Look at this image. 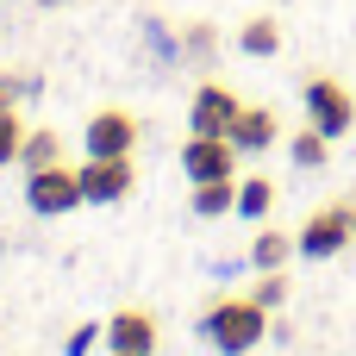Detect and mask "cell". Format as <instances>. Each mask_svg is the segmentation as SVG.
Returning <instances> with one entry per match:
<instances>
[{"instance_id": "cell-15", "label": "cell", "mask_w": 356, "mask_h": 356, "mask_svg": "<svg viewBox=\"0 0 356 356\" xmlns=\"http://www.w3.org/2000/svg\"><path fill=\"white\" fill-rule=\"evenodd\" d=\"M288 156H294V169H319V163L332 156V138H325L319 125H307V131H294V144H288Z\"/></svg>"}, {"instance_id": "cell-9", "label": "cell", "mask_w": 356, "mask_h": 356, "mask_svg": "<svg viewBox=\"0 0 356 356\" xmlns=\"http://www.w3.org/2000/svg\"><path fill=\"white\" fill-rule=\"evenodd\" d=\"M106 350H131V356H156V319L144 307H125L106 319Z\"/></svg>"}, {"instance_id": "cell-12", "label": "cell", "mask_w": 356, "mask_h": 356, "mask_svg": "<svg viewBox=\"0 0 356 356\" xmlns=\"http://www.w3.org/2000/svg\"><path fill=\"white\" fill-rule=\"evenodd\" d=\"M288 257H294V238H288V232H257V238H250V269H257V275H263V269H282Z\"/></svg>"}, {"instance_id": "cell-2", "label": "cell", "mask_w": 356, "mask_h": 356, "mask_svg": "<svg viewBox=\"0 0 356 356\" xmlns=\"http://www.w3.org/2000/svg\"><path fill=\"white\" fill-rule=\"evenodd\" d=\"M300 100H307V119L325 131V138H344L356 125V100L344 81H332V75H307V88H300Z\"/></svg>"}, {"instance_id": "cell-4", "label": "cell", "mask_w": 356, "mask_h": 356, "mask_svg": "<svg viewBox=\"0 0 356 356\" xmlns=\"http://www.w3.org/2000/svg\"><path fill=\"white\" fill-rule=\"evenodd\" d=\"M238 113H244V100H238L225 81H200V88H194V106H188V125L207 131V138H232Z\"/></svg>"}, {"instance_id": "cell-24", "label": "cell", "mask_w": 356, "mask_h": 356, "mask_svg": "<svg viewBox=\"0 0 356 356\" xmlns=\"http://www.w3.org/2000/svg\"><path fill=\"white\" fill-rule=\"evenodd\" d=\"M113 356H131V350H113Z\"/></svg>"}, {"instance_id": "cell-1", "label": "cell", "mask_w": 356, "mask_h": 356, "mask_svg": "<svg viewBox=\"0 0 356 356\" xmlns=\"http://www.w3.org/2000/svg\"><path fill=\"white\" fill-rule=\"evenodd\" d=\"M263 332H269V313H263L250 294H225V300H213V307L200 313V338L219 356H250L263 344Z\"/></svg>"}, {"instance_id": "cell-18", "label": "cell", "mask_w": 356, "mask_h": 356, "mask_svg": "<svg viewBox=\"0 0 356 356\" xmlns=\"http://www.w3.org/2000/svg\"><path fill=\"white\" fill-rule=\"evenodd\" d=\"M19 150H25V125H19V113L6 106V113H0V169L19 163Z\"/></svg>"}, {"instance_id": "cell-17", "label": "cell", "mask_w": 356, "mask_h": 356, "mask_svg": "<svg viewBox=\"0 0 356 356\" xmlns=\"http://www.w3.org/2000/svg\"><path fill=\"white\" fill-rule=\"evenodd\" d=\"M250 300H257L263 313H275V307L288 300V275H282V269H263V275H257V288H250Z\"/></svg>"}, {"instance_id": "cell-8", "label": "cell", "mask_w": 356, "mask_h": 356, "mask_svg": "<svg viewBox=\"0 0 356 356\" xmlns=\"http://www.w3.org/2000/svg\"><path fill=\"white\" fill-rule=\"evenodd\" d=\"M131 144H138V119L125 106H100L88 119V156H131Z\"/></svg>"}, {"instance_id": "cell-5", "label": "cell", "mask_w": 356, "mask_h": 356, "mask_svg": "<svg viewBox=\"0 0 356 356\" xmlns=\"http://www.w3.org/2000/svg\"><path fill=\"white\" fill-rule=\"evenodd\" d=\"M75 175H81V200H88V207H113V200H125L131 181H138V175H131V156H88Z\"/></svg>"}, {"instance_id": "cell-20", "label": "cell", "mask_w": 356, "mask_h": 356, "mask_svg": "<svg viewBox=\"0 0 356 356\" xmlns=\"http://www.w3.org/2000/svg\"><path fill=\"white\" fill-rule=\"evenodd\" d=\"M25 88H31V81H25V75H0V113H6V106H13V100H19V94H25Z\"/></svg>"}, {"instance_id": "cell-10", "label": "cell", "mask_w": 356, "mask_h": 356, "mask_svg": "<svg viewBox=\"0 0 356 356\" xmlns=\"http://www.w3.org/2000/svg\"><path fill=\"white\" fill-rule=\"evenodd\" d=\"M232 144H238V150H269V144H275V113H269V106H244L238 125H232Z\"/></svg>"}, {"instance_id": "cell-23", "label": "cell", "mask_w": 356, "mask_h": 356, "mask_svg": "<svg viewBox=\"0 0 356 356\" xmlns=\"http://www.w3.org/2000/svg\"><path fill=\"white\" fill-rule=\"evenodd\" d=\"M44 6H63V0H44Z\"/></svg>"}, {"instance_id": "cell-11", "label": "cell", "mask_w": 356, "mask_h": 356, "mask_svg": "<svg viewBox=\"0 0 356 356\" xmlns=\"http://www.w3.org/2000/svg\"><path fill=\"white\" fill-rule=\"evenodd\" d=\"M194 213H200V219H225V213H238V175L194 181Z\"/></svg>"}, {"instance_id": "cell-21", "label": "cell", "mask_w": 356, "mask_h": 356, "mask_svg": "<svg viewBox=\"0 0 356 356\" xmlns=\"http://www.w3.org/2000/svg\"><path fill=\"white\" fill-rule=\"evenodd\" d=\"M188 50H194V56L213 50V25H194V31H188Z\"/></svg>"}, {"instance_id": "cell-3", "label": "cell", "mask_w": 356, "mask_h": 356, "mask_svg": "<svg viewBox=\"0 0 356 356\" xmlns=\"http://www.w3.org/2000/svg\"><path fill=\"white\" fill-rule=\"evenodd\" d=\"M25 207H31L38 219H56V213L81 207V175H75V169H63V163L31 169V181H25Z\"/></svg>"}, {"instance_id": "cell-6", "label": "cell", "mask_w": 356, "mask_h": 356, "mask_svg": "<svg viewBox=\"0 0 356 356\" xmlns=\"http://www.w3.org/2000/svg\"><path fill=\"white\" fill-rule=\"evenodd\" d=\"M344 244H350V207H319V213L294 232V250H300V257H313V263L338 257Z\"/></svg>"}, {"instance_id": "cell-19", "label": "cell", "mask_w": 356, "mask_h": 356, "mask_svg": "<svg viewBox=\"0 0 356 356\" xmlns=\"http://www.w3.org/2000/svg\"><path fill=\"white\" fill-rule=\"evenodd\" d=\"M94 344H106V325H75L69 344H63V356H88Z\"/></svg>"}, {"instance_id": "cell-13", "label": "cell", "mask_w": 356, "mask_h": 356, "mask_svg": "<svg viewBox=\"0 0 356 356\" xmlns=\"http://www.w3.org/2000/svg\"><path fill=\"white\" fill-rule=\"evenodd\" d=\"M238 50H244V56H275V50H282V25H275L269 13L250 19V25L238 31Z\"/></svg>"}, {"instance_id": "cell-7", "label": "cell", "mask_w": 356, "mask_h": 356, "mask_svg": "<svg viewBox=\"0 0 356 356\" xmlns=\"http://www.w3.org/2000/svg\"><path fill=\"white\" fill-rule=\"evenodd\" d=\"M181 169H188V181L238 175V144H232V138H207V131H194V138L181 144Z\"/></svg>"}, {"instance_id": "cell-22", "label": "cell", "mask_w": 356, "mask_h": 356, "mask_svg": "<svg viewBox=\"0 0 356 356\" xmlns=\"http://www.w3.org/2000/svg\"><path fill=\"white\" fill-rule=\"evenodd\" d=\"M350 244H356V207H350Z\"/></svg>"}, {"instance_id": "cell-14", "label": "cell", "mask_w": 356, "mask_h": 356, "mask_svg": "<svg viewBox=\"0 0 356 356\" xmlns=\"http://www.w3.org/2000/svg\"><path fill=\"white\" fill-rule=\"evenodd\" d=\"M269 207H275V181L269 175L238 181V219H269Z\"/></svg>"}, {"instance_id": "cell-16", "label": "cell", "mask_w": 356, "mask_h": 356, "mask_svg": "<svg viewBox=\"0 0 356 356\" xmlns=\"http://www.w3.org/2000/svg\"><path fill=\"white\" fill-rule=\"evenodd\" d=\"M19 163H25V175H31V169H50V163H63V138H56V131H25V150H19Z\"/></svg>"}]
</instances>
